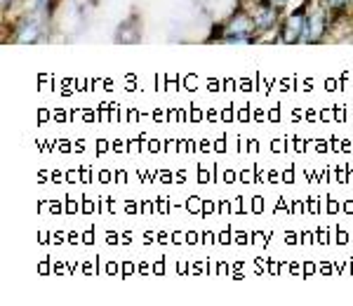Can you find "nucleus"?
I'll return each instance as SVG.
<instances>
[{
	"instance_id": "1",
	"label": "nucleus",
	"mask_w": 353,
	"mask_h": 306,
	"mask_svg": "<svg viewBox=\"0 0 353 306\" xmlns=\"http://www.w3.org/2000/svg\"><path fill=\"white\" fill-rule=\"evenodd\" d=\"M254 31H259L257 24H254V19H252V14H236V17H231L229 19V24H226L224 28H221V36H219V41H224V43H250V41H254Z\"/></svg>"
},
{
	"instance_id": "2",
	"label": "nucleus",
	"mask_w": 353,
	"mask_h": 306,
	"mask_svg": "<svg viewBox=\"0 0 353 306\" xmlns=\"http://www.w3.org/2000/svg\"><path fill=\"white\" fill-rule=\"evenodd\" d=\"M250 14H252L259 31H266V28H271L278 19V3H273V0H257Z\"/></svg>"
},
{
	"instance_id": "3",
	"label": "nucleus",
	"mask_w": 353,
	"mask_h": 306,
	"mask_svg": "<svg viewBox=\"0 0 353 306\" xmlns=\"http://www.w3.org/2000/svg\"><path fill=\"white\" fill-rule=\"evenodd\" d=\"M304 21H306V12L304 10H297V12H292L288 17L285 26H283L281 31V38L285 43H297L301 41V36H304Z\"/></svg>"
},
{
	"instance_id": "4",
	"label": "nucleus",
	"mask_w": 353,
	"mask_h": 306,
	"mask_svg": "<svg viewBox=\"0 0 353 306\" xmlns=\"http://www.w3.org/2000/svg\"><path fill=\"white\" fill-rule=\"evenodd\" d=\"M349 5V0H323V8L327 10L330 14H341Z\"/></svg>"
}]
</instances>
